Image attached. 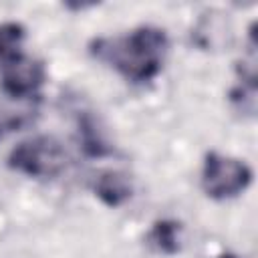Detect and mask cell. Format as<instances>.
Returning <instances> with one entry per match:
<instances>
[{"mask_svg": "<svg viewBox=\"0 0 258 258\" xmlns=\"http://www.w3.org/2000/svg\"><path fill=\"white\" fill-rule=\"evenodd\" d=\"M167 34L157 26H139L121 38H101L95 42V54L111 62L125 79L147 83L155 79L167 54Z\"/></svg>", "mask_w": 258, "mask_h": 258, "instance_id": "cell-1", "label": "cell"}, {"mask_svg": "<svg viewBox=\"0 0 258 258\" xmlns=\"http://www.w3.org/2000/svg\"><path fill=\"white\" fill-rule=\"evenodd\" d=\"M44 64L26 54H14L4 60L2 69V89L14 99L32 97L44 83Z\"/></svg>", "mask_w": 258, "mask_h": 258, "instance_id": "cell-4", "label": "cell"}, {"mask_svg": "<svg viewBox=\"0 0 258 258\" xmlns=\"http://www.w3.org/2000/svg\"><path fill=\"white\" fill-rule=\"evenodd\" d=\"M133 194V185L127 173L123 171H103L95 179V196L109 208L125 204Z\"/></svg>", "mask_w": 258, "mask_h": 258, "instance_id": "cell-5", "label": "cell"}, {"mask_svg": "<svg viewBox=\"0 0 258 258\" xmlns=\"http://www.w3.org/2000/svg\"><path fill=\"white\" fill-rule=\"evenodd\" d=\"M24 38V28L16 22H4L0 24V58H10L16 54L18 44Z\"/></svg>", "mask_w": 258, "mask_h": 258, "instance_id": "cell-7", "label": "cell"}, {"mask_svg": "<svg viewBox=\"0 0 258 258\" xmlns=\"http://www.w3.org/2000/svg\"><path fill=\"white\" fill-rule=\"evenodd\" d=\"M216 258H238L236 254H230V252H226V254H220V256H216Z\"/></svg>", "mask_w": 258, "mask_h": 258, "instance_id": "cell-8", "label": "cell"}, {"mask_svg": "<svg viewBox=\"0 0 258 258\" xmlns=\"http://www.w3.org/2000/svg\"><path fill=\"white\" fill-rule=\"evenodd\" d=\"M179 232L181 224L175 220H157L147 236L149 244L161 254H177L179 252Z\"/></svg>", "mask_w": 258, "mask_h": 258, "instance_id": "cell-6", "label": "cell"}, {"mask_svg": "<svg viewBox=\"0 0 258 258\" xmlns=\"http://www.w3.org/2000/svg\"><path fill=\"white\" fill-rule=\"evenodd\" d=\"M8 165L30 177H54L67 167V151L54 137H34L18 143L10 155Z\"/></svg>", "mask_w": 258, "mask_h": 258, "instance_id": "cell-2", "label": "cell"}, {"mask_svg": "<svg viewBox=\"0 0 258 258\" xmlns=\"http://www.w3.org/2000/svg\"><path fill=\"white\" fill-rule=\"evenodd\" d=\"M252 181V169L234 157L208 153L202 169V187L214 200H226L242 194Z\"/></svg>", "mask_w": 258, "mask_h": 258, "instance_id": "cell-3", "label": "cell"}]
</instances>
